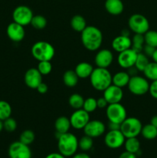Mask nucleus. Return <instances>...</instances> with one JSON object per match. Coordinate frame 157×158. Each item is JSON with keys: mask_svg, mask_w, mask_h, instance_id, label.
I'll list each match as a JSON object with an SVG mask.
<instances>
[{"mask_svg": "<svg viewBox=\"0 0 157 158\" xmlns=\"http://www.w3.org/2000/svg\"><path fill=\"white\" fill-rule=\"evenodd\" d=\"M149 93L152 98L157 100V80L152 81L149 84Z\"/></svg>", "mask_w": 157, "mask_h": 158, "instance_id": "obj_40", "label": "nucleus"}, {"mask_svg": "<svg viewBox=\"0 0 157 158\" xmlns=\"http://www.w3.org/2000/svg\"><path fill=\"white\" fill-rule=\"evenodd\" d=\"M150 123L157 128V115L153 116L150 120Z\"/></svg>", "mask_w": 157, "mask_h": 158, "instance_id": "obj_48", "label": "nucleus"}, {"mask_svg": "<svg viewBox=\"0 0 157 158\" xmlns=\"http://www.w3.org/2000/svg\"><path fill=\"white\" fill-rule=\"evenodd\" d=\"M6 34L9 40H12V42L19 43L25 38L26 32H25L24 26H21L15 22H12V23H9V26H7Z\"/></svg>", "mask_w": 157, "mask_h": 158, "instance_id": "obj_18", "label": "nucleus"}, {"mask_svg": "<svg viewBox=\"0 0 157 158\" xmlns=\"http://www.w3.org/2000/svg\"><path fill=\"white\" fill-rule=\"evenodd\" d=\"M149 84L146 77L136 75L130 77L127 86L131 94L135 96H143L149 93Z\"/></svg>", "mask_w": 157, "mask_h": 158, "instance_id": "obj_6", "label": "nucleus"}, {"mask_svg": "<svg viewBox=\"0 0 157 158\" xmlns=\"http://www.w3.org/2000/svg\"><path fill=\"white\" fill-rule=\"evenodd\" d=\"M126 137L120 130L109 131L104 137V142L106 147L110 149H118L124 145Z\"/></svg>", "mask_w": 157, "mask_h": 158, "instance_id": "obj_11", "label": "nucleus"}, {"mask_svg": "<svg viewBox=\"0 0 157 158\" xmlns=\"http://www.w3.org/2000/svg\"><path fill=\"white\" fill-rule=\"evenodd\" d=\"M30 25L35 29L42 30L47 26V19H46V17L42 15H33L32 20H31Z\"/></svg>", "mask_w": 157, "mask_h": 158, "instance_id": "obj_31", "label": "nucleus"}, {"mask_svg": "<svg viewBox=\"0 0 157 158\" xmlns=\"http://www.w3.org/2000/svg\"><path fill=\"white\" fill-rule=\"evenodd\" d=\"M94 68L90 63L87 62H81L76 65L75 68V72L79 79L89 78L92 74Z\"/></svg>", "mask_w": 157, "mask_h": 158, "instance_id": "obj_22", "label": "nucleus"}, {"mask_svg": "<svg viewBox=\"0 0 157 158\" xmlns=\"http://www.w3.org/2000/svg\"><path fill=\"white\" fill-rule=\"evenodd\" d=\"M78 79L79 78L77 76V74L75 73V70H72V69L66 70L64 73L62 77L63 83L65 84V86L69 88L75 87L78 84Z\"/></svg>", "mask_w": 157, "mask_h": 158, "instance_id": "obj_24", "label": "nucleus"}, {"mask_svg": "<svg viewBox=\"0 0 157 158\" xmlns=\"http://www.w3.org/2000/svg\"><path fill=\"white\" fill-rule=\"evenodd\" d=\"M144 39L145 44L157 48V31L149 29L144 34Z\"/></svg>", "mask_w": 157, "mask_h": 158, "instance_id": "obj_36", "label": "nucleus"}, {"mask_svg": "<svg viewBox=\"0 0 157 158\" xmlns=\"http://www.w3.org/2000/svg\"><path fill=\"white\" fill-rule=\"evenodd\" d=\"M97 100L96 99L93 98V97H88L87 99L84 100V103H83V109L86 110V112L90 114V113H93L97 109Z\"/></svg>", "mask_w": 157, "mask_h": 158, "instance_id": "obj_37", "label": "nucleus"}, {"mask_svg": "<svg viewBox=\"0 0 157 158\" xmlns=\"http://www.w3.org/2000/svg\"><path fill=\"white\" fill-rule=\"evenodd\" d=\"M96 100H97V107L99 108V109H104V108H106L108 106V105H109L107 100H106L103 97L97 99Z\"/></svg>", "mask_w": 157, "mask_h": 158, "instance_id": "obj_42", "label": "nucleus"}, {"mask_svg": "<svg viewBox=\"0 0 157 158\" xmlns=\"http://www.w3.org/2000/svg\"><path fill=\"white\" fill-rule=\"evenodd\" d=\"M57 146L58 152L64 157H72L78 148V140L76 136L68 132L61 134L58 137Z\"/></svg>", "mask_w": 157, "mask_h": 158, "instance_id": "obj_3", "label": "nucleus"}, {"mask_svg": "<svg viewBox=\"0 0 157 158\" xmlns=\"http://www.w3.org/2000/svg\"><path fill=\"white\" fill-rule=\"evenodd\" d=\"M37 69L42 76H47L52 72V66L50 61H41L38 62Z\"/></svg>", "mask_w": 157, "mask_h": 158, "instance_id": "obj_38", "label": "nucleus"}, {"mask_svg": "<svg viewBox=\"0 0 157 158\" xmlns=\"http://www.w3.org/2000/svg\"><path fill=\"white\" fill-rule=\"evenodd\" d=\"M84 98L82 95L78 94H73L69 97V104L72 109L78 110L82 109L84 103Z\"/></svg>", "mask_w": 157, "mask_h": 158, "instance_id": "obj_30", "label": "nucleus"}, {"mask_svg": "<svg viewBox=\"0 0 157 158\" xmlns=\"http://www.w3.org/2000/svg\"><path fill=\"white\" fill-rule=\"evenodd\" d=\"M34 58L38 62L51 61L55 56V48L51 43L46 41H38L34 43L31 49Z\"/></svg>", "mask_w": 157, "mask_h": 158, "instance_id": "obj_4", "label": "nucleus"}, {"mask_svg": "<svg viewBox=\"0 0 157 158\" xmlns=\"http://www.w3.org/2000/svg\"><path fill=\"white\" fill-rule=\"evenodd\" d=\"M156 158H157V157H156Z\"/></svg>", "mask_w": 157, "mask_h": 158, "instance_id": "obj_52", "label": "nucleus"}, {"mask_svg": "<svg viewBox=\"0 0 157 158\" xmlns=\"http://www.w3.org/2000/svg\"><path fill=\"white\" fill-rule=\"evenodd\" d=\"M93 147V139L87 135H84L78 140V148L83 152L90 151Z\"/></svg>", "mask_w": 157, "mask_h": 158, "instance_id": "obj_34", "label": "nucleus"}, {"mask_svg": "<svg viewBox=\"0 0 157 158\" xmlns=\"http://www.w3.org/2000/svg\"><path fill=\"white\" fill-rule=\"evenodd\" d=\"M106 125L99 120H92L88 122L87 124L83 128L85 135L93 138H97L103 135L106 131Z\"/></svg>", "mask_w": 157, "mask_h": 158, "instance_id": "obj_13", "label": "nucleus"}, {"mask_svg": "<svg viewBox=\"0 0 157 158\" xmlns=\"http://www.w3.org/2000/svg\"><path fill=\"white\" fill-rule=\"evenodd\" d=\"M70 26L74 31L81 33L86 29L87 25H86V19L83 15H75L71 19Z\"/></svg>", "mask_w": 157, "mask_h": 158, "instance_id": "obj_25", "label": "nucleus"}, {"mask_svg": "<svg viewBox=\"0 0 157 158\" xmlns=\"http://www.w3.org/2000/svg\"><path fill=\"white\" fill-rule=\"evenodd\" d=\"M149 63V57L145 55L143 52H139L137 54L136 60L134 66L138 69L139 72H143L145 68L147 66V65Z\"/></svg>", "mask_w": 157, "mask_h": 158, "instance_id": "obj_32", "label": "nucleus"}, {"mask_svg": "<svg viewBox=\"0 0 157 158\" xmlns=\"http://www.w3.org/2000/svg\"><path fill=\"white\" fill-rule=\"evenodd\" d=\"M105 9L110 15H119L123 13L124 5L122 0H106Z\"/></svg>", "mask_w": 157, "mask_h": 158, "instance_id": "obj_21", "label": "nucleus"}, {"mask_svg": "<svg viewBox=\"0 0 157 158\" xmlns=\"http://www.w3.org/2000/svg\"><path fill=\"white\" fill-rule=\"evenodd\" d=\"M152 60H153L154 62L157 63V48L155 49V52H154L153 55H152Z\"/></svg>", "mask_w": 157, "mask_h": 158, "instance_id": "obj_50", "label": "nucleus"}, {"mask_svg": "<svg viewBox=\"0 0 157 158\" xmlns=\"http://www.w3.org/2000/svg\"><path fill=\"white\" fill-rule=\"evenodd\" d=\"M37 91H38V94H45L48 92V89H49V87H48L47 84L43 82H42L38 86V87L36 88Z\"/></svg>", "mask_w": 157, "mask_h": 158, "instance_id": "obj_43", "label": "nucleus"}, {"mask_svg": "<svg viewBox=\"0 0 157 158\" xmlns=\"http://www.w3.org/2000/svg\"><path fill=\"white\" fill-rule=\"evenodd\" d=\"M33 12L29 6H18L15 8L12 12V19L13 22L21 25L22 26H26L31 23Z\"/></svg>", "mask_w": 157, "mask_h": 158, "instance_id": "obj_9", "label": "nucleus"}, {"mask_svg": "<svg viewBox=\"0 0 157 158\" xmlns=\"http://www.w3.org/2000/svg\"><path fill=\"white\" fill-rule=\"evenodd\" d=\"M9 158H32V151L29 145L15 141L11 143L8 150Z\"/></svg>", "mask_w": 157, "mask_h": 158, "instance_id": "obj_10", "label": "nucleus"}, {"mask_svg": "<svg viewBox=\"0 0 157 158\" xmlns=\"http://www.w3.org/2000/svg\"><path fill=\"white\" fill-rule=\"evenodd\" d=\"M71 127L75 130H83L88 122L90 120L89 114L82 109L75 110L69 117Z\"/></svg>", "mask_w": 157, "mask_h": 158, "instance_id": "obj_12", "label": "nucleus"}, {"mask_svg": "<svg viewBox=\"0 0 157 158\" xmlns=\"http://www.w3.org/2000/svg\"><path fill=\"white\" fill-rule=\"evenodd\" d=\"M128 26L130 31L135 34L144 35L149 30V22L146 16L142 14H133L128 20Z\"/></svg>", "mask_w": 157, "mask_h": 158, "instance_id": "obj_7", "label": "nucleus"}, {"mask_svg": "<svg viewBox=\"0 0 157 158\" xmlns=\"http://www.w3.org/2000/svg\"><path fill=\"white\" fill-rule=\"evenodd\" d=\"M3 130V121L0 120V133Z\"/></svg>", "mask_w": 157, "mask_h": 158, "instance_id": "obj_51", "label": "nucleus"}, {"mask_svg": "<svg viewBox=\"0 0 157 158\" xmlns=\"http://www.w3.org/2000/svg\"><path fill=\"white\" fill-rule=\"evenodd\" d=\"M143 124L136 117H126L120 125V131L126 138L137 137L141 134Z\"/></svg>", "mask_w": 157, "mask_h": 158, "instance_id": "obj_5", "label": "nucleus"}, {"mask_svg": "<svg viewBox=\"0 0 157 158\" xmlns=\"http://www.w3.org/2000/svg\"><path fill=\"white\" fill-rule=\"evenodd\" d=\"M132 40V49L135 51L137 53L143 52V47L145 46V39L144 35L142 34H135L131 39Z\"/></svg>", "mask_w": 157, "mask_h": 158, "instance_id": "obj_29", "label": "nucleus"}, {"mask_svg": "<svg viewBox=\"0 0 157 158\" xmlns=\"http://www.w3.org/2000/svg\"><path fill=\"white\" fill-rule=\"evenodd\" d=\"M119 158H137V156L136 154H132V153L129 152V151H125L124 152H123L120 154Z\"/></svg>", "mask_w": 157, "mask_h": 158, "instance_id": "obj_45", "label": "nucleus"}, {"mask_svg": "<svg viewBox=\"0 0 157 158\" xmlns=\"http://www.w3.org/2000/svg\"><path fill=\"white\" fill-rule=\"evenodd\" d=\"M35 139V134L32 130H25L19 136V141L26 145L32 144Z\"/></svg>", "mask_w": 157, "mask_h": 158, "instance_id": "obj_35", "label": "nucleus"}, {"mask_svg": "<svg viewBox=\"0 0 157 158\" xmlns=\"http://www.w3.org/2000/svg\"><path fill=\"white\" fill-rule=\"evenodd\" d=\"M54 127H55V134H56L57 139H58V137L61 134L68 133L70 127H72L70 120L65 116H61L55 120Z\"/></svg>", "mask_w": 157, "mask_h": 158, "instance_id": "obj_20", "label": "nucleus"}, {"mask_svg": "<svg viewBox=\"0 0 157 158\" xmlns=\"http://www.w3.org/2000/svg\"><path fill=\"white\" fill-rule=\"evenodd\" d=\"M45 158H66V157H64L62 154H60L59 152H58V153H51V154H49Z\"/></svg>", "mask_w": 157, "mask_h": 158, "instance_id": "obj_47", "label": "nucleus"}, {"mask_svg": "<svg viewBox=\"0 0 157 158\" xmlns=\"http://www.w3.org/2000/svg\"><path fill=\"white\" fill-rule=\"evenodd\" d=\"M103 41V32L95 26H87L81 32V42L87 50L92 52L99 50Z\"/></svg>", "mask_w": 157, "mask_h": 158, "instance_id": "obj_1", "label": "nucleus"}, {"mask_svg": "<svg viewBox=\"0 0 157 158\" xmlns=\"http://www.w3.org/2000/svg\"><path fill=\"white\" fill-rule=\"evenodd\" d=\"M17 128V122L12 117H9L3 120V129L7 132H14Z\"/></svg>", "mask_w": 157, "mask_h": 158, "instance_id": "obj_39", "label": "nucleus"}, {"mask_svg": "<svg viewBox=\"0 0 157 158\" xmlns=\"http://www.w3.org/2000/svg\"><path fill=\"white\" fill-rule=\"evenodd\" d=\"M155 49H156V48H154L152 47V46H149V45L145 44L144 47H143V52H143V53H144L146 56H147L148 57H151V58H152Z\"/></svg>", "mask_w": 157, "mask_h": 158, "instance_id": "obj_41", "label": "nucleus"}, {"mask_svg": "<svg viewBox=\"0 0 157 158\" xmlns=\"http://www.w3.org/2000/svg\"><path fill=\"white\" fill-rule=\"evenodd\" d=\"M103 97L107 100L109 104L120 103L123 98V88L111 84L103 91Z\"/></svg>", "mask_w": 157, "mask_h": 158, "instance_id": "obj_17", "label": "nucleus"}, {"mask_svg": "<svg viewBox=\"0 0 157 158\" xmlns=\"http://www.w3.org/2000/svg\"><path fill=\"white\" fill-rule=\"evenodd\" d=\"M112 76L109 69L106 68L96 67L93 69L89 77L92 87L98 91H104L112 83Z\"/></svg>", "mask_w": 157, "mask_h": 158, "instance_id": "obj_2", "label": "nucleus"}, {"mask_svg": "<svg viewBox=\"0 0 157 158\" xmlns=\"http://www.w3.org/2000/svg\"><path fill=\"white\" fill-rule=\"evenodd\" d=\"M24 82L29 88L36 89L38 85L42 82V75L38 72L37 68H30L25 73Z\"/></svg>", "mask_w": 157, "mask_h": 158, "instance_id": "obj_16", "label": "nucleus"}, {"mask_svg": "<svg viewBox=\"0 0 157 158\" xmlns=\"http://www.w3.org/2000/svg\"><path fill=\"white\" fill-rule=\"evenodd\" d=\"M120 125L121 124H119V123L109 121V123H108V129H109V131H117V130H120Z\"/></svg>", "mask_w": 157, "mask_h": 158, "instance_id": "obj_44", "label": "nucleus"}, {"mask_svg": "<svg viewBox=\"0 0 157 158\" xmlns=\"http://www.w3.org/2000/svg\"><path fill=\"white\" fill-rule=\"evenodd\" d=\"M140 134L146 140H154L157 137V128L151 123L144 125V126H143Z\"/></svg>", "mask_w": 157, "mask_h": 158, "instance_id": "obj_27", "label": "nucleus"}, {"mask_svg": "<svg viewBox=\"0 0 157 158\" xmlns=\"http://www.w3.org/2000/svg\"><path fill=\"white\" fill-rule=\"evenodd\" d=\"M143 73L147 80L151 81L157 80V63L149 62Z\"/></svg>", "mask_w": 157, "mask_h": 158, "instance_id": "obj_28", "label": "nucleus"}, {"mask_svg": "<svg viewBox=\"0 0 157 158\" xmlns=\"http://www.w3.org/2000/svg\"><path fill=\"white\" fill-rule=\"evenodd\" d=\"M132 46V40L129 36L119 35L115 37L112 41V48L117 52H121Z\"/></svg>", "mask_w": 157, "mask_h": 158, "instance_id": "obj_19", "label": "nucleus"}, {"mask_svg": "<svg viewBox=\"0 0 157 158\" xmlns=\"http://www.w3.org/2000/svg\"><path fill=\"white\" fill-rule=\"evenodd\" d=\"M140 141L137 137H129L126 138L124 143V148L126 151L136 154L140 151Z\"/></svg>", "mask_w": 157, "mask_h": 158, "instance_id": "obj_26", "label": "nucleus"}, {"mask_svg": "<svg viewBox=\"0 0 157 158\" xmlns=\"http://www.w3.org/2000/svg\"><path fill=\"white\" fill-rule=\"evenodd\" d=\"M108 120L121 124L127 117V112L123 105L120 103L109 104L106 110Z\"/></svg>", "mask_w": 157, "mask_h": 158, "instance_id": "obj_8", "label": "nucleus"}, {"mask_svg": "<svg viewBox=\"0 0 157 158\" xmlns=\"http://www.w3.org/2000/svg\"><path fill=\"white\" fill-rule=\"evenodd\" d=\"M72 158H91L90 156L86 152H81V153H75Z\"/></svg>", "mask_w": 157, "mask_h": 158, "instance_id": "obj_46", "label": "nucleus"}, {"mask_svg": "<svg viewBox=\"0 0 157 158\" xmlns=\"http://www.w3.org/2000/svg\"><path fill=\"white\" fill-rule=\"evenodd\" d=\"M129 80H130V76L127 72L119 71V72H117L115 75L112 76V83L119 87L123 88L127 86Z\"/></svg>", "mask_w": 157, "mask_h": 158, "instance_id": "obj_23", "label": "nucleus"}, {"mask_svg": "<svg viewBox=\"0 0 157 158\" xmlns=\"http://www.w3.org/2000/svg\"><path fill=\"white\" fill-rule=\"evenodd\" d=\"M12 106L5 100H0V120H5L12 115Z\"/></svg>", "mask_w": 157, "mask_h": 158, "instance_id": "obj_33", "label": "nucleus"}, {"mask_svg": "<svg viewBox=\"0 0 157 158\" xmlns=\"http://www.w3.org/2000/svg\"><path fill=\"white\" fill-rule=\"evenodd\" d=\"M137 52L132 48L119 52L117 57V62L120 67L129 69L135 65L137 57Z\"/></svg>", "mask_w": 157, "mask_h": 158, "instance_id": "obj_14", "label": "nucleus"}, {"mask_svg": "<svg viewBox=\"0 0 157 158\" xmlns=\"http://www.w3.org/2000/svg\"><path fill=\"white\" fill-rule=\"evenodd\" d=\"M113 54L107 49H100L95 56V64L97 67L108 69L113 62Z\"/></svg>", "mask_w": 157, "mask_h": 158, "instance_id": "obj_15", "label": "nucleus"}, {"mask_svg": "<svg viewBox=\"0 0 157 158\" xmlns=\"http://www.w3.org/2000/svg\"><path fill=\"white\" fill-rule=\"evenodd\" d=\"M129 34H130V32H129V31L127 29H123V30L121 32V35H125V36H129Z\"/></svg>", "mask_w": 157, "mask_h": 158, "instance_id": "obj_49", "label": "nucleus"}]
</instances>
